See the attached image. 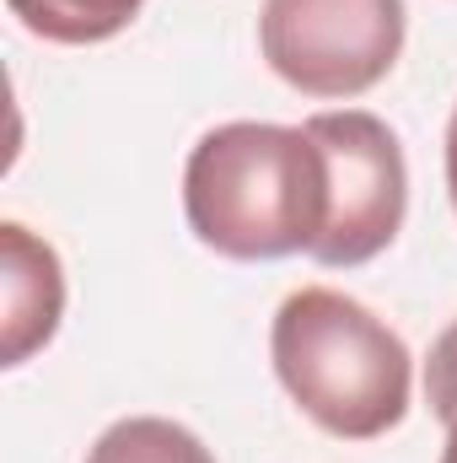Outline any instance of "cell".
<instances>
[{"label": "cell", "instance_id": "7", "mask_svg": "<svg viewBox=\"0 0 457 463\" xmlns=\"http://www.w3.org/2000/svg\"><path fill=\"white\" fill-rule=\"evenodd\" d=\"M87 463H216V453L178 420L162 415H129L114 420L98 448L87 453Z\"/></svg>", "mask_w": 457, "mask_h": 463}, {"label": "cell", "instance_id": "10", "mask_svg": "<svg viewBox=\"0 0 457 463\" xmlns=\"http://www.w3.org/2000/svg\"><path fill=\"white\" fill-rule=\"evenodd\" d=\"M442 463H457V420L447 426V453H442Z\"/></svg>", "mask_w": 457, "mask_h": 463}, {"label": "cell", "instance_id": "2", "mask_svg": "<svg viewBox=\"0 0 457 463\" xmlns=\"http://www.w3.org/2000/svg\"><path fill=\"white\" fill-rule=\"evenodd\" d=\"M269 355L285 393L344 442H371L409 415V350L355 297L302 286L280 302Z\"/></svg>", "mask_w": 457, "mask_h": 463}, {"label": "cell", "instance_id": "8", "mask_svg": "<svg viewBox=\"0 0 457 463\" xmlns=\"http://www.w3.org/2000/svg\"><path fill=\"white\" fill-rule=\"evenodd\" d=\"M425 399H431V415L436 420H457V324L442 329V340L431 345V361H425Z\"/></svg>", "mask_w": 457, "mask_h": 463}, {"label": "cell", "instance_id": "3", "mask_svg": "<svg viewBox=\"0 0 457 463\" xmlns=\"http://www.w3.org/2000/svg\"><path fill=\"white\" fill-rule=\"evenodd\" d=\"M258 49L307 98H360L398 65L404 0H264Z\"/></svg>", "mask_w": 457, "mask_h": 463}, {"label": "cell", "instance_id": "1", "mask_svg": "<svg viewBox=\"0 0 457 463\" xmlns=\"http://www.w3.org/2000/svg\"><path fill=\"white\" fill-rule=\"evenodd\" d=\"M183 216L227 259L312 253L329 227V162L307 129L221 124L189 151Z\"/></svg>", "mask_w": 457, "mask_h": 463}, {"label": "cell", "instance_id": "4", "mask_svg": "<svg viewBox=\"0 0 457 463\" xmlns=\"http://www.w3.org/2000/svg\"><path fill=\"white\" fill-rule=\"evenodd\" d=\"M323 162H329V227L312 242V259L329 269H355L377 259L409 211V167L398 135L377 114L340 109V114H312L302 124Z\"/></svg>", "mask_w": 457, "mask_h": 463}, {"label": "cell", "instance_id": "6", "mask_svg": "<svg viewBox=\"0 0 457 463\" xmlns=\"http://www.w3.org/2000/svg\"><path fill=\"white\" fill-rule=\"evenodd\" d=\"M11 16L49 43H103L124 33L145 0H5Z\"/></svg>", "mask_w": 457, "mask_h": 463}, {"label": "cell", "instance_id": "5", "mask_svg": "<svg viewBox=\"0 0 457 463\" xmlns=\"http://www.w3.org/2000/svg\"><path fill=\"white\" fill-rule=\"evenodd\" d=\"M65 318V269L60 253L22 222L0 227V366H22L54 340Z\"/></svg>", "mask_w": 457, "mask_h": 463}, {"label": "cell", "instance_id": "9", "mask_svg": "<svg viewBox=\"0 0 457 463\" xmlns=\"http://www.w3.org/2000/svg\"><path fill=\"white\" fill-rule=\"evenodd\" d=\"M447 194L457 205V109H452V124H447Z\"/></svg>", "mask_w": 457, "mask_h": 463}]
</instances>
